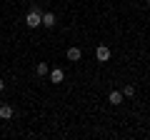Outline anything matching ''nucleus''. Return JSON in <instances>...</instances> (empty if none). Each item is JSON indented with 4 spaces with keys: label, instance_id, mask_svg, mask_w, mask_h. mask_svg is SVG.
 Listing matches in <instances>:
<instances>
[{
    "label": "nucleus",
    "instance_id": "obj_5",
    "mask_svg": "<svg viewBox=\"0 0 150 140\" xmlns=\"http://www.w3.org/2000/svg\"><path fill=\"white\" fill-rule=\"evenodd\" d=\"M123 98H125V95H123V90H112L110 95H108V100H110L112 105H120V103H123Z\"/></svg>",
    "mask_w": 150,
    "mask_h": 140
},
{
    "label": "nucleus",
    "instance_id": "obj_2",
    "mask_svg": "<svg viewBox=\"0 0 150 140\" xmlns=\"http://www.w3.org/2000/svg\"><path fill=\"white\" fill-rule=\"evenodd\" d=\"M48 78H50V83H55V85H58V83L65 80V70H63V68H53V70L48 73Z\"/></svg>",
    "mask_w": 150,
    "mask_h": 140
},
{
    "label": "nucleus",
    "instance_id": "obj_9",
    "mask_svg": "<svg viewBox=\"0 0 150 140\" xmlns=\"http://www.w3.org/2000/svg\"><path fill=\"white\" fill-rule=\"evenodd\" d=\"M123 95L125 98H133L135 95V85H123Z\"/></svg>",
    "mask_w": 150,
    "mask_h": 140
},
{
    "label": "nucleus",
    "instance_id": "obj_11",
    "mask_svg": "<svg viewBox=\"0 0 150 140\" xmlns=\"http://www.w3.org/2000/svg\"><path fill=\"white\" fill-rule=\"evenodd\" d=\"M145 5H148V8H150V0H145Z\"/></svg>",
    "mask_w": 150,
    "mask_h": 140
},
{
    "label": "nucleus",
    "instance_id": "obj_6",
    "mask_svg": "<svg viewBox=\"0 0 150 140\" xmlns=\"http://www.w3.org/2000/svg\"><path fill=\"white\" fill-rule=\"evenodd\" d=\"M43 28H55V13H43Z\"/></svg>",
    "mask_w": 150,
    "mask_h": 140
},
{
    "label": "nucleus",
    "instance_id": "obj_8",
    "mask_svg": "<svg viewBox=\"0 0 150 140\" xmlns=\"http://www.w3.org/2000/svg\"><path fill=\"white\" fill-rule=\"evenodd\" d=\"M0 118H3V120L13 118V105H8V103H5V105H0Z\"/></svg>",
    "mask_w": 150,
    "mask_h": 140
},
{
    "label": "nucleus",
    "instance_id": "obj_10",
    "mask_svg": "<svg viewBox=\"0 0 150 140\" xmlns=\"http://www.w3.org/2000/svg\"><path fill=\"white\" fill-rule=\"evenodd\" d=\"M5 90V80H3V78H0V93Z\"/></svg>",
    "mask_w": 150,
    "mask_h": 140
},
{
    "label": "nucleus",
    "instance_id": "obj_1",
    "mask_svg": "<svg viewBox=\"0 0 150 140\" xmlns=\"http://www.w3.org/2000/svg\"><path fill=\"white\" fill-rule=\"evenodd\" d=\"M25 25L28 28H40L43 25V10H40V5H33L30 13L25 15Z\"/></svg>",
    "mask_w": 150,
    "mask_h": 140
},
{
    "label": "nucleus",
    "instance_id": "obj_3",
    "mask_svg": "<svg viewBox=\"0 0 150 140\" xmlns=\"http://www.w3.org/2000/svg\"><path fill=\"white\" fill-rule=\"evenodd\" d=\"M95 58L100 60V63H108V60H110V48H108V45H98L95 48Z\"/></svg>",
    "mask_w": 150,
    "mask_h": 140
},
{
    "label": "nucleus",
    "instance_id": "obj_4",
    "mask_svg": "<svg viewBox=\"0 0 150 140\" xmlns=\"http://www.w3.org/2000/svg\"><path fill=\"white\" fill-rule=\"evenodd\" d=\"M80 58H83V50L80 48H68V60H70V63H78Z\"/></svg>",
    "mask_w": 150,
    "mask_h": 140
},
{
    "label": "nucleus",
    "instance_id": "obj_7",
    "mask_svg": "<svg viewBox=\"0 0 150 140\" xmlns=\"http://www.w3.org/2000/svg\"><path fill=\"white\" fill-rule=\"evenodd\" d=\"M35 73H38V78H45V75L50 73L48 63H38V65H35Z\"/></svg>",
    "mask_w": 150,
    "mask_h": 140
}]
</instances>
